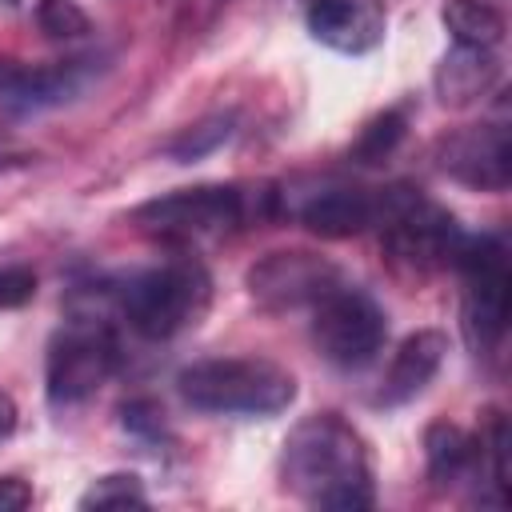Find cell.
I'll return each instance as SVG.
<instances>
[{"mask_svg":"<svg viewBox=\"0 0 512 512\" xmlns=\"http://www.w3.org/2000/svg\"><path fill=\"white\" fill-rule=\"evenodd\" d=\"M280 472L284 488L312 508L360 512L376 500L368 448L360 432L336 412H316L288 432Z\"/></svg>","mask_w":512,"mask_h":512,"instance_id":"obj_1","label":"cell"},{"mask_svg":"<svg viewBox=\"0 0 512 512\" xmlns=\"http://www.w3.org/2000/svg\"><path fill=\"white\" fill-rule=\"evenodd\" d=\"M180 396L196 412L212 416H276L296 400L288 368L264 356H220L180 372Z\"/></svg>","mask_w":512,"mask_h":512,"instance_id":"obj_2","label":"cell"},{"mask_svg":"<svg viewBox=\"0 0 512 512\" xmlns=\"http://www.w3.org/2000/svg\"><path fill=\"white\" fill-rule=\"evenodd\" d=\"M272 204H276L272 188H260L252 196L236 184H200V188H176L156 200H144L132 212V224L160 240H196V236L240 228L252 216H268Z\"/></svg>","mask_w":512,"mask_h":512,"instance_id":"obj_3","label":"cell"},{"mask_svg":"<svg viewBox=\"0 0 512 512\" xmlns=\"http://www.w3.org/2000/svg\"><path fill=\"white\" fill-rule=\"evenodd\" d=\"M208 296H212L208 272L196 260L180 256L132 276L120 288V316L128 320L132 332L148 340H168L204 316Z\"/></svg>","mask_w":512,"mask_h":512,"instance_id":"obj_4","label":"cell"},{"mask_svg":"<svg viewBox=\"0 0 512 512\" xmlns=\"http://www.w3.org/2000/svg\"><path fill=\"white\" fill-rule=\"evenodd\" d=\"M384 252L396 268L404 272H436L444 264L456 260V248L464 240V232L456 228V220L432 204L428 196H420V188L408 184H392L384 188Z\"/></svg>","mask_w":512,"mask_h":512,"instance_id":"obj_5","label":"cell"},{"mask_svg":"<svg viewBox=\"0 0 512 512\" xmlns=\"http://www.w3.org/2000/svg\"><path fill=\"white\" fill-rule=\"evenodd\" d=\"M464 276L460 328L476 356H492L508 332V248L500 236H464L452 260Z\"/></svg>","mask_w":512,"mask_h":512,"instance_id":"obj_6","label":"cell"},{"mask_svg":"<svg viewBox=\"0 0 512 512\" xmlns=\"http://www.w3.org/2000/svg\"><path fill=\"white\" fill-rule=\"evenodd\" d=\"M116 336L104 320L96 316H72L48 344V364H44V384L48 400L56 408H72L88 400L96 388L108 384L116 372Z\"/></svg>","mask_w":512,"mask_h":512,"instance_id":"obj_7","label":"cell"},{"mask_svg":"<svg viewBox=\"0 0 512 512\" xmlns=\"http://www.w3.org/2000/svg\"><path fill=\"white\" fill-rule=\"evenodd\" d=\"M388 336L380 304L348 284H336L312 304V344L336 368H364Z\"/></svg>","mask_w":512,"mask_h":512,"instance_id":"obj_8","label":"cell"},{"mask_svg":"<svg viewBox=\"0 0 512 512\" xmlns=\"http://www.w3.org/2000/svg\"><path fill=\"white\" fill-rule=\"evenodd\" d=\"M340 280V268L316 252L304 248H284V252H268L264 260H256L248 268V292L256 304L284 312V308H304L316 304L324 292H332Z\"/></svg>","mask_w":512,"mask_h":512,"instance_id":"obj_9","label":"cell"},{"mask_svg":"<svg viewBox=\"0 0 512 512\" xmlns=\"http://www.w3.org/2000/svg\"><path fill=\"white\" fill-rule=\"evenodd\" d=\"M440 168L480 192H504L512 180V140L504 124H472L440 140Z\"/></svg>","mask_w":512,"mask_h":512,"instance_id":"obj_10","label":"cell"},{"mask_svg":"<svg viewBox=\"0 0 512 512\" xmlns=\"http://www.w3.org/2000/svg\"><path fill=\"white\" fill-rule=\"evenodd\" d=\"M308 32L332 52L360 56L384 36V12L376 0H308Z\"/></svg>","mask_w":512,"mask_h":512,"instance_id":"obj_11","label":"cell"},{"mask_svg":"<svg viewBox=\"0 0 512 512\" xmlns=\"http://www.w3.org/2000/svg\"><path fill=\"white\" fill-rule=\"evenodd\" d=\"M300 220L308 232L328 236V240H344V236H360L368 228H380L384 220V188H328L304 200Z\"/></svg>","mask_w":512,"mask_h":512,"instance_id":"obj_12","label":"cell"},{"mask_svg":"<svg viewBox=\"0 0 512 512\" xmlns=\"http://www.w3.org/2000/svg\"><path fill=\"white\" fill-rule=\"evenodd\" d=\"M444 352H448V336H444V332H436V328L412 332V336L396 348V356H392V364H388V372H384V380H380L376 404L396 408V404H408L412 396H420V392L432 384V376L440 372Z\"/></svg>","mask_w":512,"mask_h":512,"instance_id":"obj_13","label":"cell"},{"mask_svg":"<svg viewBox=\"0 0 512 512\" xmlns=\"http://www.w3.org/2000/svg\"><path fill=\"white\" fill-rule=\"evenodd\" d=\"M500 80V60L496 48H468L456 44L452 52H444V60L436 64V96L444 108H468L476 100H484Z\"/></svg>","mask_w":512,"mask_h":512,"instance_id":"obj_14","label":"cell"},{"mask_svg":"<svg viewBox=\"0 0 512 512\" xmlns=\"http://www.w3.org/2000/svg\"><path fill=\"white\" fill-rule=\"evenodd\" d=\"M80 76L76 64H60V68H20L12 60H0V108L28 116L40 108H52L60 100H68L76 92Z\"/></svg>","mask_w":512,"mask_h":512,"instance_id":"obj_15","label":"cell"},{"mask_svg":"<svg viewBox=\"0 0 512 512\" xmlns=\"http://www.w3.org/2000/svg\"><path fill=\"white\" fill-rule=\"evenodd\" d=\"M424 460H428V480H436L440 488H452V484L476 476V468L484 460V448L464 428H456L448 420H436V424L424 428Z\"/></svg>","mask_w":512,"mask_h":512,"instance_id":"obj_16","label":"cell"},{"mask_svg":"<svg viewBox=\"0 0 512 512\" xmlns=\"http://www.w3.org/2000/svg\"><path fill=\"white\" fill-rule=\"evenodd\" d=\"M440 20L452 32V40L468 48H496L508 32V20L488 0H448Z\"/></svg>","mask_w":512,"mask_h":512,"instance_id":"obj_17","label":"cell"},{"mask_svg":"<svg viewBox=\"0 0 512 512\" xmlns=\"http://www.w3.org/2000/svg\"><path fill=\"white\" fill-rule=\"evenodd\" d=\"M404 132H408V112L404 108H384L380 116H372L360 128V136L352 144V160L356 164H380L384 156L396 152V144L404 140Z\"/></svg>","mask_w":512,"mask_h":512,"instance_id":"obj_18","label":"cell"},{"mask_svg":"<svg viewBox=\"0 0 512 512\" xmlns=\"http://www.w3.org/2000/svg\"><path fill=\"white\" fill-rule=\"evenodd\" d=\"M232 124H236V120H232L228 112H224V116H208V120L184 128L180 136H172V140H168V156H172L176 164H192V160L216 152V148L232 136Z\"/></svg>","mask_w":512,"mask_h":512,"instance_id":"obj_19","label":"cell"},{"mask_svg":"<svg viewBox=\"0 0 512 512\" xmlns=\"http://www.w3.org/2000/svg\"><path fill=\"white\" fill-rule=\"evenodd\" d=\"M144 504H148L144 484H140V476H132V472L100 476V480L80 496V508H144Z\"/></svg>","mask_w":512,"mask_h":512,"instance_id":"obj_20","label":"cell"},{"mask_svg":"<svg viewBox=\"0 0 512 512\" xmlns=\"http://www.w3.org/2000/svg\"><path fill=\"white\" fill-rule=\"evenodd\" d=\"M36 24L52 40H80L88 36V12L76 0H40L36 4Z\"/></svg>","mask_w":512,"mask_h":512,"instance_id":"obj_21","label":"cell"},{"mask_svg":"<svg viewBox=\"0 0 512 512\" xmlns=\"http://www.w3.org/2000/svg\"><path fill=\"white\" fill-rule=\"evenodd\" d=\"M32 292H36L32 268H20V264L0 268V308H20L32 300Z\"/></svg>","mask_w":512,"mask_h":512,"instance_id":"obj_22","label":"cell"},{"mask_svg":"<svg viewBox=\"0 0 512 512\" xmlns=\"http://www.w3.org/2000/svg\"><path fill=\"white\" fill-rule=\"evenodd\" d=\"M124 428H132V432H160V428H164L160 408H152L148 400H132V404L124 408Z\"/></svg>","mask_w":512,"mask_h":512,"instance_id":"obj_23","label":"cell"},{"mask_svg":"<svg viewBox=\"0 0 512 512\" xmlns=\"http://www.w3.org/2000/svg\"><path fill=\"white\" fill-rule=\"evenodd\" d=\"M32 504V488L16 476H0V512H20Z\"/></svg>","mask_w":512,"mask_h":512,"instance_id":"obj_24","label":"cell"},{"mask_svg":"<svg viewBox=\"0 0 512 512\" xmlns=\"http://www.w3.org/2000/svg\"><path fill=\"white\" fill-rule=\"evenodd\" d=\"M12 428H16V404L0 392V436H8Z\"/></svg>","mask_w":512,"mask_h":512,"instance_id":"obj_25","label":"cell"},{"mask_svg":"<svg viewBox=\"0 0 512 512\" xmlns=\"http://www.w3.org/2000/svg\"><path fill=\"white\" fill-rule=\"evenodd\" d=\"M4 168H8V160H4V156H0V172H4Z\"/></svg>","mask_w":512,"mask_h":512,"instance_id":"obj_26","label":"cell"},{"mask_svg":"<svg viewBox=\"0 0 512 512\" xmlns=\"http://www.w3.org/2000/svg\"><path fill=\"white\" fill-rule=\"evenodd\" d=\"M4 4H16V0H4Z\"/></svg>","mask_w":512,"mask_h":512,"instance_id":"obj_27","label":"cell"}]
</instances>
